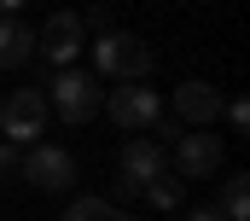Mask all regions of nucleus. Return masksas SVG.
I'll list each match as a JSON object with an SVG mask.
<instances>
[{
	"mask_svg": "<svg viewBox=\"0 0 250 221\" xmlns=\"http://www.w3.org/2000/svg\"><path fill=\"white\" fill-rule=\"evenodd\" d=\"M151 64H157L151 47H146L140 35H128V29L93 35V76H99V82H146Z\"/></svg>",
	"mask_w": 250,
	"mask_h": 221,
	"instance_id": "f257e3e1",
	"label": "nucleus"
},
{
	"mask_svg": "<svg viewBox=\"0 0 250 221\" xmlns=\"http://www.w3.org/2000/svg\"><path fill=\"white\" fill-rule=\"evenodd\" d=\"M47 105L59 110L70 128H76V122H93V116H99V105H105V82H99L93 70H76V64H64L59 76L47 82Z\"/></svg>",
	"mask_w": 250,
	"mask_h": 221,
	"instance_id": "f03ea898",
	"label": "nucleus"
},
{
	"mask_svg": "<svg viewBox=\"0 0 250 221\" xmlns=\"http://www.w3.org/2000/svg\"><path fill=\"white\" fill-rule=\"evenodd\" d=\"M47 93L41 88H12L6 99H0V140H12V146H41V134H47Z\"/></svg>",
	"mask_w": 250,
	"mask_h": 221,
	"instance_id": "7ed1b4c3",
	"label": "nucleus"
},
{
	"mask_svg": "<svg viewBox=\"0 0 250 221\" xmlns=\"http://www.w3.org/2000/svg\"><path fill=\"white\" fill-rule=\"evenodd\" d=\"M169 169V157H163V146L151 140V134H140V140H123V152H117V198L123 204H134L157 175Z\"/></svg>",
	"mask_w": 250,
	"mask_h": 221,
	"instance_id": "20e7f679",
	"label": "nucleus"
},
{
	"mask_svg": "<svg viewBox=\"0 0 250 221\" xmlns=\"http://www.w3.org/2000/svg\"><path fill=\"white\" fill-rule=\"evenodd\" d=\"M99 110H111L117 128H157V122H163V99H157V88H146V82H111V93H105Z\"/></svg>",
	"mask_w": 250,
	"mask_h": 221,
	"instance_id": "39448f33",
	"label": "nucleus"
},
{
	"mask_svg": "<svg viewBox=\"0 0 250 221\" xmlns=\"http://www.w3.org/2000/svg\"><path fill=\"white\" fill-rule=\"evenodd\" d=\"M18 175H23L35 192H70V186H76V157H70L64 146H29L23 163H18Z\"/></svg>",
	"mask_w": 250,
	"mask_h": 221,
	"instance_id": "423d86ee",
	"label": "nucleus"
},
{
	"mask_svg": "<svg viewBox=\"0 0 250 221\" xmlns=\"http://www.w3.org/2000/svg\"><path fill=\"white\" fill-rule=\"evenodd\" d=\"M221 134L215 128H192L175 140V175L181 180H215V169H221Z\"/></svg>",
	"mask_w": 250,
	"mask_h": 221,
	"instance_id": "0eeeda50",
	"label": "nucleus"
},
{
	"mask_svg": "<svg viewBox=\"0 0 250 221\" xmlns=\"http://www.w3.org/2000/svg\"><path fill=\"white\" fill-rule=\"evenodd\" d=\"M82 12H53L47 23H41V35H35V47H41V58L47 64H76V53H82Z\"/></svg>",
	"mask_w": 250,
	"mask_h": 221,
	"instance_id": "6e6552de",
	"label": "nucleus"
},
{
	"mask_svg": "<svg viewBox=\"0 0 250 221\" xmlns=\"http://www.w3.org/2000/svg\"><path fill=\"white\" fill-rule=\"evenodd\" d=\"M221 93H215V82H181L175 88V116L187 122V128H215V116H221Z\"/></svg>",
	"mask_w": 250,
	"mask_h": 221,
	"instance_id": "1a4fd4ad",
	"label": "nucleus"
},
{
	"mask_svg": "<svg viewBox=\"0 0 250 221\" xmlns=\"http://www.w3.org/2000/svg\"><path fill=\"white\" fill-rule=\"evenodd\" d=\"M29 53H35V29L18 18H0V70H18Z\"/></svg>",
	"mask_w": 250,
	"mask_h": 221,
	"instance_id": "9d476101",
	"label": "nucleus"
},
{
	"mask_svg": "<svg viewBox=\"0 0 250 221\" xmlns=\"http://www.w3.org/2000/svg\"><path fill=\"white\" fill-rule=\"evenodd\" d=\"M215 210H221V221H250V180L245 175H227L221 180V204Z\"/></svg>",
	"mask_w": 250,
	"mask_h": 221,
	"instance_id": "9b49d317",
	"label": "nucleus"
},
{
	"mask_svg": "<svg viewBox=\"0 0 250 221\" xmlns=\"http://www.w3.org/2000/svg\"><path fill=\"white\" fill-rule=\"evenodd\" d=\"M140 198H146V204H151V210H181V198H187V180H181V175H169V169H163V175H157V180H151V186H146V192H140Z\"/></svg>",
	"mask_w": 250,
	"mask_h": 221,
	"instance_id": "f8f14e48",
	"label": "nucleus"
},
{
	"mask_svg": "<svg viewBox=\"0 0 250 221\" xmlns=\"http://www.w3.org/2000/svg\"><path fill=\"white\" fill-rule=\"evenodd\" d=\"M59 221H123V216H117V204H111V198H76Z\"/></svg>",
	"mask_w": 250,
	"mask_h": 221,
	"instance_id": "ddd939ff",
	"label": "nucleus"
},
{
	"mask_svg": "<svg viewBox=\"0 0 250 221\" xmlns=\"http://www.w3.org/2000/svg\"><path fill=\"white\" fill-rule=\"evenodd\" d=\"M23 163V146H12V140H0V180H12Z\"/></svg>",
	"mask_w": 250,
	"mask_h": 221,
	"instance_id": "4468645a",
	"label": "nucleus"
},
{
	"mask_svg": "<svg viewBox=\"0 0 250 221\" xmlns=\"http://www.w3.org/2000/svg\"><path fill=\"white\" fill-rule=\"evenodd\" d=\"M221 116H227V128H239V134L250 128V105H245V99H227V105H221Z\"/></svg>",
	"mask_w": 250,
	"mask_h": 221,
	"instance_id": "2eb2a0df",
	"label": "nucleus"
},
{
	"mask_svg": "<svg viewBox=\"0 0 250 221\" xmlns=\"http://www.w3.org/2000/svg\"><path fill=\"white\" fill-rule=\"evenodd\" d=\"M87 23H93V29H99V35H105V29H117V23H111V12H105V6H93V12H87V18H82V29H87Z\"/></svg>",
	"mask_w": 250,
	"mask_h": 221,
	"instance_id": "dca6fc26",
	"label": "nucleus"
},
{
	"mask_svg": "<svg viewBox=\"0 0 250 221\" xmlns=\"http://www.w3.org/2000/svg\"><path fill=\"white\" fill-rule=\"evenodd\" d=\"M187 221H221V210H215V204H204V210H187Z\"/></svg>",
	"mask_w": 250,
	"mask_h": 221,
	"instance_id": "f3484780",
	"label": "nucleus"
},
{
	"mask_svg": "<svg viewBox=\"0 0 250 221\" xmlns=\"http://www.w3.org/2000/svg\"><path fill=\"white\" fill-rule=\"evenodd\" d=\"M18 6H23V0H0V18H12V12H18Z\"/></svg>",
	"mask_w": 250,
	"mask_h": 221,
	"instance_id": "a211bd4d",
	"label": "nucleus"
}]
</instances>
